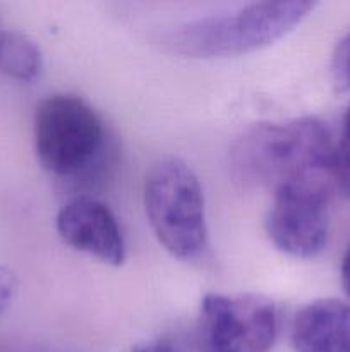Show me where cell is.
Segmentation results:
<instances>
[{
    "label": "cell",
    "instance_id": "cell-1",
    "mask_svg": "<svg viewBox=\"0 0 350 352\" xmlns=\"http://www.w3.org/2000/svg\"><path fill=\"white\" fill-rule=\"evenodd\" d=\"M336 144L314 117L261 122L247 129L230 151L233 181L244 189L277 191L287 184H333Z\"/></svg>",
    "mask_w": 350,
    "mask_h": 352
},
{
    "label": "cell",
    "instance_id": "cell-2",
    "mask_svg": "<svg viewBox=\"0 0 350 352\" xmlns=\"http://www.w3.org/2000/svg\"><path fill=\"white\" fill-rule=\"evenodd\" d=\"M312 9L314 2L304 0L249 3L232 12L182 24L165 36V45L184 57H235L280 40Z\"/></svg>",
    "mask_w": 350,
    "mask_h": 352
},
{
    "label": "cell",
    "instance_id": "cell-3",
    "mask_svg": "<svg viewBox=\"0 0 350 352\" xmlns=\"http://www.w3.org/2000/svg\"><path fill=\"white\" fill-rule=\"evenodd\" d=\"M148 222L161 246L192 261L208 246L205 195L201 182L184 160L160 158L151 165L143 188Z\"/></svg>",
    "mask_w": 350,
    "mask_h": 352
},
{
    "label": "cell",
    "instance_id": "cell-4",
    "mask_svg": "<svg viewBox=\"0 0 350 352\" xmlns=\"http://www.w3.org/2000/svg\"><path fill=\"white\" fill-rule=\"evenodd\" d=\"M100 113L75 95H51L34 113V150L43 168L57 177L89 174L106 150Z\"/></svg>",
    "mask_w": 350,
    "mask_h": 352
},
{
    "label": "cell",
    "instance_id": "cell-5",
    "mask_svg": "<svg viewBox=\"0 0 350 352\" xmlns=\"http://www.w3.org/2000/svg\"><path fill=\"white\" fill-rule=\"evenodd\" d=\"M201 352H268L278 333V311L256 294H208L199 308Z\"/></svg>",
    "mask_w": 350,
    "mask_h": 352
},
{
    "label": "cell",
    "instance_id": "cell-6",
    "mask_svg": "<svg viewBox=\"0 0 350 352\" xmlns=\"http://www.w3.org/2000/svg\"><path fill=\"white\" fill-rule=\"evenodd\" d=\"M331 184L299 182L273 191L266 215V232L271 243L294 258L309 260L328 243V201Z\"/></svg>",
    "mask_w": 350,
    "mask_h": 352
},
{
    "label": "cell",
    "instance_id": "cell-7",
    "mask_svg": "<svg viewBox=\"0 0 350 352\" xmlns=\"http://www.w3.org/2000/svg\"><path fill=\"white\" fill-rule=\"evenodd\" d=\"M58 236L72 250L112 267L126 260V241L112 210L91 196H75L57 213Z\"/></svg>",
    "mask_w": 350,
    "mask_h": 352
},
{
    "label": "cell",
    "instance_id": "cell-8",
    "mask_svg": "<svg viewBox=\"0 0 350 352\" xmlns=\"http://www.w3.org/2000/svg\"><path fill=\"white\" fill-rule=\"evenodd\" d=\"M295 352H350V306L318 299L295 315L290 329Z\"/></svg>",
    "mask_w": 350,
    "mask_h": 352
},
{
    "label": "cell",
    "instance_id": "cell-9",
    "mask_svg": "<svg viewBox=\"0 0 350 352\" xmlns=\"http://www.w3.org/2000/svg\"><path fill=\"white\" fill-rule=\"evenodd\" d=\"M41 65L40 47L31 38L17 31L0 33V71L17 81L31 82L40 76Z\"/></svg>",
    "mask_w": 350,
    "mask_h": 352
},
{
    "label": "cell",
    "instance_id": "cell-10",
    "mask_svg": "<svg viewBox=\"0 0 350 352\" xmlns=\"http://www.w3.org/2000/svg\"><path fill=\"white\" fill-rule=\"evenodd\" d=\"M331 78L336 91L350 89V33L340 40L331 57Z\"/></svg>",
    "mask_w": 350,
    "mask_h": 352
},
{
    "label": "cell",
    "instance_id": "cell-11",
    "mask_svg": "<svg viewBox=\"0 0 350 352\" xmlns=\"http://www.w3.org/2000/svg\"><path fill=\"white\" fill-rule=\"evenodd\" d=\"M333 181L340 191L350 199V141L342 138L336 144L335 167H333Z\"/></svg>",
    "mask_w": 350,
    "mask_h": 352
},
{
    "label": "cell",
    "instance_id": "cell-12",
    "mask_svg": "<svg viewBox=\"0 0 350 352\" xmlns=\"http://www.w3.org/2000/svg\"><path fill=\"white\" fill-rule=\"evenodd\" d=\"M17 289V278L12 270L0 265V313L10 305Z\"/></svg>",
    "mask_w": 350,
    "mask_h": 352
},
{
    "label": "cell",
    "instance_id": "cell-13",
    "mask_svg": "<svg viewBox=\"0 0 350 352\" xmlns=\"http://www.w3.org/2000/svg\"><path fill=\"white\" fill-rule=\"evenodd\" d=\"M132 352H178V349L170 342V340L158 339V340H151V342H144L141 344V346L134 347Z\"/></svg>",
    "mask_w": 350,
    "mask_h": 352
},
{
    "label": "cell",
    "instance_id": "cell-14",
    "mask_svg": "<svg viewBox=\"0 0 350 352\" xmlns=\"http://www.w3.org/2000/svg\"><path fill=\"white\" fill-rule=\"evenodd\" d=\"M342 285L345 289L347 296L350 298V246L347 248L342 260Z\"/></svg>",
    "mask_w": 350,
    "mask_h": 352
},
{
    "label": "cell",
    "instance_id": "cell-15",
    "mask_svg": "<svg viewBox=\"0 0 350 352\" xmlns=\"http://www.w3.org/2000/svg\"><path fill=\"white\" fill-rule=\"evenodd\" d=\"M343 138L350 141V107L345 113V119H343Z\"/></svg>",
    "mask_w": 350,
    "mask_h": 352
}]
</instances>
